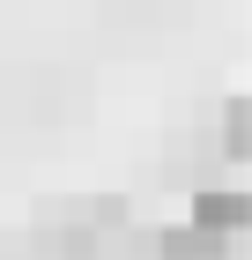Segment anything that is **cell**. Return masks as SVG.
Wrapping results in <instances>:
<instances>
[{"mask_svg":"<svg viewBox=\"0 0 252 260\" xmlns=\"http://www.w3.org/2000/svg\"><path fill=\"white\" fill-rule=\"evenodd\" d=\"M193 231H208V238H245L252 231V193H237V186H208V193H193Z\"/></svg>","mask_w":252,"mask_h":260,"instance_id":"6da1fadb","label":"cell"},{"mask_svg":"<svg viewBox=\"0 0 252 260\" xmlns=\"http://www.w3.org/2000/svg\"><path fill=\"white\" fill-rule=\"evenodd\" d=\"M237 245L230 238H208L193 223H171V231H156V260H230Z\"/></svg>","mask_w":252,"mask_h":260,"instance_id":"7a4b0ae2","label":"cell"},{"mask_svg":"<svg viewBox=\"0 0 252 260\" xmlns=\"http://www.w3.org/2000/svg\"><path fill=\"white\" fill-rule=\"evenodd\" d=\"M223 156H245V97H230V104H223Z\"/></svg>","mask_w":252,"mask_h":260,"instance_id":"3957f363","label":"cell"}]
</instances>
